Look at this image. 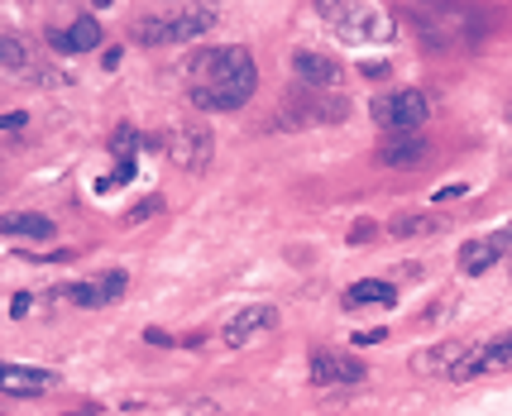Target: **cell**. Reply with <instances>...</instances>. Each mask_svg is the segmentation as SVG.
Here are the masks:
<instances>
[{"label":"cell","mask_w":512,"mask_h":416,"mask_svg":"<svg viewBox=\"0 0 512 416\" xmlns=\"http://www.w3.org/2000/svg\"><path fill=\"white\" fill-rule=\"evenodd\" d=\"M259 86V67L250 48L220 44V48H197L187 58V101L197 110H240L250 106Z\"/></svg>","instance_id":"obj_1"},{"label":"cell","mask_w":512,"mask_h":416,"mask_svg":"<svg viewBox=\"0 0 512 416\" xmlns=\"http://www.w3.org/2000/svg\"><path fill=\"white\" fill-rule=\"evenodd\" d=\"M211 25H216V10L211 5H168V10L135 15L129 34H135V44H144V48H173V44L201 39Z\"/></svg>","instance_id":"obj_2"},{"label":"cell","mask_w":512,"mask_h":416,"mask_svg":"<svg viewBox=\"0 0 512 416\" xmlns=\"http://www.w3.org/2000/svg\"><path fill=\"white\" fill-rule=\"evenodd\" d=\"M369 116L384 135H422V125L431 116V96L422 86H393L369 101Z\"/></svg>","instance_id":"obj_3"},{"label":"cell","mask_w":512,"mask_h":416,"mask_svg":"<svg viewBox=\"0 0 512 416\" xmlns=\"http://www.w3.org/2000/svg\"><path fill=\"white\" fill-rule=\"evenodd\" d=\"M316 15L345 44H388L393 39V15L378 10V5H331V0H321Z\"/></svg>","instance_id":"obj_4"},{"label":"cell","mask_w":512,"mask_h":416,"mask_svg":"<svg viewBox=\"0 0 512 416\" xmlns=\"http://www.w3.org/2000/svg\"><path fill=\"white\" fill-rule=\"evenodd\" d=\"M163 154H168L173 167H182V173H206V167H211V154H216V139H211V129L206 125L182 120V125L168 129Z\"/></svg>","instance_id":"obj_5"},{"label":"cell","mask_w":512,"mask_h":416,"mask_svg":"<svg viewBox=\"0 0 512 416\" xmlns=\"http://www.w3.org/2000/svg\"><path fill=\"white\" fill-rule=\"evenodd\" d=\"M125 292H129V273H125V269H110V273H97V278L67 282V288H63V301L97 311V307H116Z\"/></svg>","instance_id":"obj_6"},{"label":"cell","mask_w":512,"mask_h":416,"mask_svg":"<svg viewBox=\"0 0 512 416\" xmlns=\"http://www.w3.org/2000/svg\"><path fill=\"white\" fill-rule=\"evenodd\" d=\"M312 383H316V388H350V383H364V359L340 354V350H321V354H312Z\"/></svg>","instance_id":"obj_7"},{"label":"cell","mask_w":512,"mask_h":416,"mask_svg":"<svg viewBox=\"0 0 512 416\" xmlns=\"http://www.w3.org/2000/svg\"><path fill=\"white\" fill-rule=\"evenodd\" d=\"M292 72H297V82L312 86V91H335L340 82H345V67H340L331 53H316V48H297Z\"/></svg>","instance_id":"obj_8"},{"label":"cell","mask_w":512,"mask_h":416,"mask_svg":"<svg viewBox=\"0 0 512 416\" xmlns=\"http://www.w3.org/2000/svg\"><path fill=\"white\" fill-rule=\"evenodd\" d=\"M273 326H278V307L259 301V307H244V311H235L230 320H225L220 340H225V345H250L254 335H269Z\"/></svg>","instance_id":"obj_9"},{"label":"cell","mask_w":512,"mask_h":416,"mask_svg":"<svg viewBox=\"0 0 512 416\" xmlns=\"http://www.w3.org/2000/svg\"><path fill=\"white\" fill-rule=\"evenodd\" d=\"M0 388L5 397H39L48 388H58L53 369H25V364H0Z\"/></svg>","instance_id":"obj_10"},{"label":"cell","mask_w":512,"mask_h":416,"mask_svg":"<svg viewBox=\"0 0 512 416\" xmlns=\"http://www.w3.org/2000/svg\"><path fill=\"white\" fill-rule=\"evenodd\" d=\"M426 135H384L378 139V163L384 167H422L426 158Z\"/></svg>","instance_id":"obj_11"},{"label":"cell","mask_w":512,"mask_h":416,"mask_svg":"<svg viewBox=\"0 0 512 416\" xmlns=\"http://www.w3.org/2000/svg\"><path fill=\"white\" fill-rule=\"evenodd\" d=\"M48 44L58 48V53H91V48H101V25H97V15H77V20H72V29H53Z\"/></svg>","instance_id":"obj_12"},{"label":"cell","mask_w":512,"mask_h":416,"mask_svg":"<svg viewBox=\"0 0 512 416\" xmlns=\"http://www.w3.org/2000/svg\"><path fill=\"white\" fill-rule=\"evenodd\" d=\"M445 230V220L441 216H431V211H407V216H393V225H388V235L393 239H407V244H416V239H431V235H441Z\"/></svg>","instance_id":"obj_13"},{"label":"cell","mask_w":512,"mask_h":416,"mask_svg":"<svg viewBox=\"0 0 512 416\" xmlns=\"http://www.w3.org/2000/svg\"><path fill=\"white\" fill-rule=\"evenodd\" d=\"M397 301V288L384 278H364V282H354V288L345 292V311H359V307H393Z\"/></svg>","instance_id":"obj_14"},{"label":"cell","mask_w":512,"mask_h":416,"mask_svg":"<svg viewBox=\"0 0 512 416\" xmlns=\"http://www.w3.org/2000/svg\"><path fill=\"white\" fill-rule=\"evenodd\" d=\"M493 263H498V254H493L488 235H479V239H465V244H460V254H455V269H460L465 278H479V273H488Z\"/></svg>","instance_id":"obj_15"},{"label":"cell","mask_w":512,"mask_h":416,"mask_svg":"<svg viewBox=\"0 0 512 416\" xmlns=\"http://www.w3.org/2000/svg\"><path fill=\"white\" fill-rule=\"evenodd\" d=\"M469 345H460V340H445V345H431V350H416L412 354V369L416 373H450L455 359H460Z\"/></svg>","instance_id":"obj_16"},{"label":"cell","mask_w":512,"mask_h":416,"mask_svg":"<svg viewBox=\"0 0 512 416\" xmlns=\"http://www.w3.org/2000/svg\"><path fill=\"white\" fill-rule=\"evenodd\" d=\"M0 230H5L10 239H53V220L39 216V211H10L5 220H0Z\"/></svg>","instance_id":"obj_17"},{"label":"cell","mask_w":512,"mask_h":416,"mask_svg":"<svg viewBox=\"0 0 512 416\" xmlns=\"http://www.w3.org/2000/svg\"><path fill=\"white\" fill-rule=\"evenodd\" d=\"M479 373H512V330L479 345Z\"/></svg>","instance_id":"obj_18"},{"label":"cell","mask_w":512,"mask_h":416,"mask_svg":"<svg viewBox=\"0 0 512 416\" xmlns=\"http://www.w3.org/2000/svg\"><path fill=\"white\" fill-rule=\"evenodd\" d=\"M0 63L15 67V72H39V67H34L29 44H25V39H15V34H0ZM39 77H44V72H39Z\"/></svg>","instance_id":"obj_19"},{"label":"cell","mask_w":512,"mask_h":416,"mask_svg":"<svg viewBox=\"0 0 512 416\" xmlns=\"http://www.w3.org/2000/svg\"><path fill=\"white\" fill-rule=\"evenodd\" d=\"M144 144V135L135 125H120L116 135H110V154H120V163H135V148Z\"/></svg>","instance_id":"obj_20"},{"label":"cell","mask_w":512,"mask_h":416,"mask_svg":"<svg viewBox=\"0 0 512 416\" xmlns=\"http://www.w3.org/2000/svg\"><path fill=\"white\" fill-rule=\"evenodd\" d=\"M159 211H168V201L154 192V197H144V201H135V211H129V220H148V216H159Z\"/></svg>","instance_id":"obj_21"},{"label":"cell","mask_w":512,"mask_h":416,"mask_svg":"<svg viewBox=\"0 0 512 416\" xmlns=\"http://www.w3.org/2000/svg\"><path fill=\"white\" fill-rule=\"evenodd\" d=\"M29 311H34V297H29V292H15V301H10V316H15V320H25Z\"/></svg>","instance_id":"obj_22"},{"label":"cell","mask_w":512,"mask_h":416,"mask_svg":"<svg viewBox=\"0 0 512 416\" xmlns=\"http://www.w3.org/2000/svg\"><path fill=\"white\" fill-rule=\"evenodd\" d=\"M374 235H378V225H374V220H359L354 230H350V244H369Z\"/></svg>","instance_id":"obj_23"},{"label":"cell","mask_w":512,"mask_h":416,"mask_svg":"<svg viewBox=\"0 0 512 416\" xmlns=\"http://www.w3.org/2000/svg\"><path fill=\"white\" fill-rule=\"evenodd\" d=\"M359 72H364L369 82H388V63H359Z\"/></svg>","instance_id":"obj_24"},{"label":"cell","mask_w":512,"mask_h":416,"mask_svg":"<svg viewBox=\"0 0 512 416\" xmlns=\"http://www.w3.org/2000/svg\"><path fill=\"white\" fill-rule=\"evenodd\" d=\"M25 125H29V116H25V110H10V116L0 120V129H25Z\"/></svg>","instance_id":"obj_25"},{"label":"cell","mask_w":512,"mask_h":416,"mask_svg":"<svg viewBox=\"0 0 512 416\" xmlns=\"http://www.w3.org/2000/svg\"><path fill=\"white\" fill-rule=\"evenodd\" d=\"M144 340H148V345H178V340H173V335H168V330H154V326H148V330H144Z\"/></svg>","instance_id":"obj_26"},{"label":"cell","mask_w":512,"mask_h":416,"mask_svg":"<svg viewBox=\"0 0 512 416\" xmlns=\"http://www.w3.org/2000/svg\"><path fill=\"white\" fill-rule=\"evenodd\" d=\"M450 197H465V187H460V182H450V187H441V192H435L431 201H450Z\"/></svg>","instance_id":"obj_27"},{"label":"cell","mask_w":512,"mask_h":416,"mask_svg":"<svg viewBox=\"0 0 512 416\" xmlns=\"http://www.w3.org/2000/svg\"><path fill=\"white\" fill-rule=\"evenodd\" d=\"M378 340H384V330H359L354 345H378Z\"/></svg>","instance_id":"obj_28"},{"label":"cell","mask_w":512,"mask_h":416,"mask_svg":"<svg viewBox=\"0 0 512 416\" xmlns=\"http://www.w3.org/2000/svg\"><path fill=\"white\" fill-rule=\"evenodd\" d=\"M67 416H101L97 407H77V411H67Z\"/></svg>","instance_id":"obj_29"}]
</instances>
